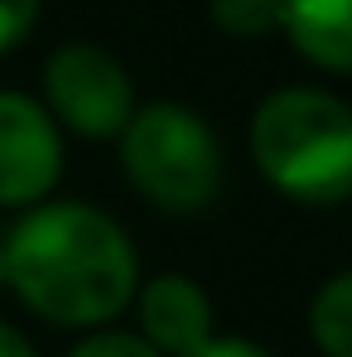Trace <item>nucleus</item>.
I'll use <instances>...</instances> for the list:
<instances>
[{"mask_svg":"<svg viewBox=\"0 0 352 357\" xmlns=\"http://www.w3.org/2000/svg\"><path fill=\"white\" fill-rule=\"evenodd\" d=\"M0 280L59 328H102L135 299L140 261L112 213L39 203L0 237Z\"/></svg>","mask_w":352,"mask_h":357,"instance_id":"f257e3e1","label":"nucleus"},{"mask_svg":"<svg viewBox=\"0 0 352 357\" xmlns=\"http://www.w3.org/2000/svg\"><path fill=\"white\" fill-rule=\"evenodd\" d=\"M251 160L294 203L352 198V107L319 87L270 92L251 116Z\"/></svg>","mask_w":352,"mask_h":357,"instance_id":"f03ea898","label":"nucleus"},{"mask_svg":"<svg viewBox=\"0 0 352 357\" xmlns=\"http://www.w3.org/2000/svg\"><path fill=\"white\" fill-rule=\"evenodd\" d=\"M121 174L164 213H198L222 188V145L198 112L150 102L121 130Z\"/></svg>","mask_w":352,"mask_h":357,"instance_id":"7ed1b4c3","label":"nucleus"},{"mask_svg":"<svg viewBox=\"0 0 352 357\" xmlns=\"http://www.w3.org/2000/svg\"><path fill=\"white\" fill-rule=\"evenodd\" d=\"M44 107L49 116L87 140H112L135 116V82L125 63L102 44H63L44 63Z\"/></svg>","mask_w":352,"mask_h":357,"instance_id":"20e7f679","label":"nucleus"},{"mask_svg":"<svg viewBox=\"0 0 352 357\" xmlns=\"http://www.w3.org/2000/svg\"><path fill=\"white\" fill-rule=\"evenodd\" d=\"M63 174V135L44 102L0 92V208H39Z\"/></svg>","mask_w":352,"mask_h":357,"instance_id":"39448f33","label":"nucleus"},{"mask_svg":"<svg viewBox=\"0 0 352 357\" xmlns=\"http://www.w3.org/2000/svg\"><path fill=\"white\" fill-rule=\"evenodd\" d=\"M140 338L160 357H188L203 343H213V299L203 295L188 275H155L140 295Z\"/></svg>","mask_w":352,"mask_h":357,"instance_id":"423d86ee","label":"nucleus"},{"mask_svg":"<svg viewBox=\"0 0 352 357\" xmlns=\"http://www.w3.org/2000/svg\"><path fill=\"white\" fill-rule=\"evenodd\" d=\"M280 29L323 73H352V0H285Z\"/></svg>","mask_w":352,"mask_h":357,"instance_id":"0eeeda50","label":"nucleus"},{"mask_svg":"<svg viewBox=\"0 0 352 357\" xmlns=\"http://www.w3.org/2000/svg\"><path fill=\"white\" fill-rule=\"evenodd\" d=\"M309 338L319 353L328 357H352V271L333 275L314 304H309Z\"/></svg>","mask_w":352,"mask_h":357,"instance_id":"6e6552de","label":"nucleus"},{"mask_svg":"<svg viewBox=\"0 0 352 357\" xmlns=\"http://www.w3.org/2000/svg\"><path fill=\"white\" fill-rule=\"evenodd\" d=\"M208 15L232 39H266L285 20V0H208Z\"/></svg>","mask_w":352,"mask_h":357,"instance_id":"1a4fd4ad","label":"nucleus"},{"mask_svg":"<svg viewBox=\"0 0 352 357\" xmlns=\"http://www.w3.org/2000/svg\"><path fill=\"white\" fill-rule=\"evenodd\" d=\"M68 357H160L140 333H125V328H97L87 333Z\"/></svg>","mask_w":352,"mask_h":357,"instance_id":"9d476101","label":"nucleus"},{"mask_svg":"<svg viewBox=\"0 0 352 357\" xmlns=\"http://www.w3.org/2000/svg\"><path fill=\"white\" fill-rule=\"evenodd\" d=\"M39 5L44 0H0V59L29 39L34 20H39Z\"/></svg>","mask_w":352,"mask_h":357,"instance_id":"9b49d317","label":"nucleus"},{"mask_svg":"<svg viewBox=\"0 0 352 357\" xmlns=\"http://www.w3.org/2000/svg\"><path fill=\"white\" fill-rule=\"evenodd\" d=\"M188 357H270V353L261 343H246V338H213V343H203Z\"/></svg>","mask_w":352,"mask_h":357,"instance_id":"f8f14e48","label":"nucleus"},{"mask_svg":"<svg viewBox=\"0 0 352 357\" xmlns=\"http://www.w3.org/2000/svg\"><path fill=\"white\" fill-rule=\"evenodd\" d=\"M0 357H39V353H34V343H29L15 324L0 319Z\"/></svg>","mask_w":352,"mask_h":357,"instance_id":"ddd939ff","label":"nucleus"}]
</instances>
